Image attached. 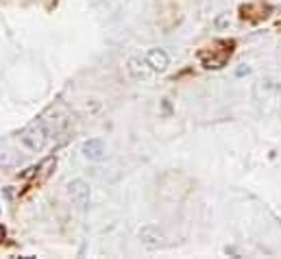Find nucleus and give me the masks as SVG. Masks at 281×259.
I'll return each mask as SVG.
<instances>
[{
    "label": "nucleus",
    "instance_id": "obj_8",
    "mask_svg": "<svg viewBox=\"0 0 281 259\" xmlns=\"http://www.w3.org/2000/svg\"><path fill=\"white\" fill-rule=\"evenodd\" d=\"M55 163H57V161H55V159H52V157H48V159H46V161H44V163L40 165V168H38V170H42V174H44V177H46V174L50 172L48 168H52V165H55Z\"/></svg>",
    "mask_w": 281,
    "mask_h": 259
},
{
    "label": "nucleus",
    "instance_id": "obj_5",
    "mask_svg": "<svg viewBox=\"0 0 281 259\" xmlns=\"http://www.w3.org/2000/svg\"><path fill=\"white\" fill-rule=\"evenodd\" d=\"M81 153H83L85 159L89 161H103L107 157V148H105V142L98 140V137H92V140H87L81 148Z\"/></svg>",
    "mask_w": 281,
    "mask_h": 259
},
{
    "label": "nucleus",
    "instance_id": "obj_6",
    "mask_svg": "<svg viewBox=\"0 0 281 259\" xmlns=\"http://www.w3.org/2000/svg\"><path fill=\"white\" fill-rule=\"evenodd\" d=\"M144 59H146V63H148V66L155 70V72H164V70L168 68V54L161 50V48H151Z\"/></svg>",
    "mask_w": 281,
    "mask_h": 259
},
{
    "label": "nucleus",
    "instance_id": "obj_9",
    "mask_svg": "<svg viewBox=\"0 0 281 259\" xmlns=\"http://www.w3.org/2000/svg\"><path fill=\"white\" fill-rule=\"evenodd\" d=\"M231 22V17L229 15H222V17H218V20H216V26H227Z\"/></svg>",
    "mask_w": 281,
    "mask_h": 259
},
{
    "label": "nucleus",
    "instance_id": "obj_10",
    "mask_svg": "<svg viewBox=\"0 0 281 259\" xmlns=\"http://www.w3.org/2000/svg\"><path fill=\"white\" fill-rule=\"evenodd\" d=\"M3 237H5V227L0 225V242H3Z\"/></svg>",
    "mask_w": 281,
    "mask_h": 259
},
{
    "label": "nucleus",
    "instance_id": "obj_1",
    "mask_svg": "<svg viewBox=\"0 0 281 259\" xmlns=\"http://www.w3.org/2000/svg\"><path fill=\"white\" fill-rule=\"evenodd\" d=\"M17 142L26 151V155L40 153L48 142V128L44 120H38V122H31L29 126H24L20 133H17Z\"/></svg>",
    "mask_w": 281,
    "mask_h": 259
},
{
    "label": "nucleus",
    "instance_id": "obj_4",
    "mask_svg": "<svg viewBox=\"0 0 281 259\" xmlns=\"http://www.w3.org/2000/svg\"><path fill=\"white\" fill-rule=\"evenodd\" d=\"M126 70H129V74L135 79V81H151L153 77H155V70H153L146 59H138V57H131L129 63H126Z\"/></svg>",
    "mask_w": 281,
    "mask_h": 259
},
{
    "label": "nucleus",
    "instance_id": "obj_3",
    "mask_svg": "<svg viewBox=\"0 0 281 259\" xmlns=\"http://www.w3.org/2000/svg\"><path fill=\"white\" fill-rule=\"evenodd\" d=\"M140 242L148 248V251H157V248H164L166 242V235L164 231L155 225H148V227H142L140 229Z\"/></svg>",
    "mask_w": 281,
    "mask_h": 259
},
{
    "label": "nucleus",
    "instance_id": "obj_2",
    "mask_svg": "<svg viewBox=\"0 0 281 259\" xmlns=\"http://www.w3.org/2000/svg\"><path fill=\"white\" fill-rule=\"evenodd\" d=\"M68 196L77 205V209H87L89 200H92V188L83 179H74L68 183Z\"/></svg>",
    "mask_w": 281,
    "mask_h": 259
},
{
    "label": "nucleus",
    "instance_id": "obj_7",
    "mask_svg": "<svg viewBox=\"0 0 281 259\" xmlns=\"http://www.w3.org/2000/svg\"><path fill=\"white\" fill-rule=\"evenodd\" d=\"M17 163V153L9 146H0V168H13Z\"/></svg>",
    "mask_w": 281,
    "mask_h": 259
}]
</instances>
